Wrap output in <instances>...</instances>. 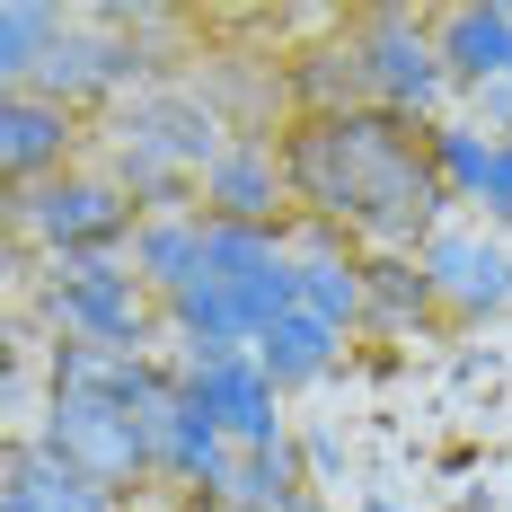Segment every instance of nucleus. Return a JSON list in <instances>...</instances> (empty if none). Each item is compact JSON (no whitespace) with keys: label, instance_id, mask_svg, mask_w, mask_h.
I'll list each match as a JSON object with an SVG mask.
<instances>
[{"label":"nucleus","instance_id":"nucleus-23","mask_svg":"<svg viewBox=\"0 0 512 512\" xmlns=\"http://www.w3.org/2000/svg\"><path fill=\"white\" fill-rule=\"evenodd\" d=\"M0 512H27V504H18V495H0Z\"/></svg>","mask_w":512,"mask_h":512},{"label":"nucleus","instance_id":"nucleus-11","mask_svg":"<svg viewBox=\"0 0 512 512\" xmlns=\"http://www.w3.org/2000/svg\"><path fill=\"white\" fill-rule=\"evenodd\" d=\"M433 45H442V71L451 80L495 89V80H512V9H451L433 27Z\"/></svg>","mask_w":512,"mask_h":512},{"label":"nucleus","instance_id":"nucleus-3","mask_svg":"<svg viewBox=\"0 0 512 512\" xmlns=\"http://www.w3.org/2000/svg\"><path fill=\"white\" fill-rule=\"evenodd\" d=\"M36 442H45L53 460H71L80 477H98L106 495H115V486H133L142 468H159L142 415H133V407H106V398H53Z\"/></svg>","mask_w":512,"mask_h":512},{"label":"nucleus","instance_id":"nucleus-20","mask_svg":"<svg viewBox=\"0 0 512 512\" xmlns=\"http://www.w3.org/2000/svg\"><path fill=\"white\" fill-rule=\"evenodd\" d=\"M362 512H407V504L398 495H362Z\"/></svg>","mask_w":512,"mask_h":512},{"label":"nucleus","instance_id":"nucleus-13","mask_svg":"<svg viewBox=\"0 0 512 512\" xmlns=\"http://www.w3.org/2000/svg\"><path fill=\"white\" fill-rule=\"evenodd\" d=\"M9 495L27 512H115V495H106L98 477H80L71 460H53L45 442H18V451H9Z\"/></svg>","mask_w":512,"mask_h":512},{"label":"nucleus","instance_id":"nucleus-18","mask_svg":"<svg viewBox=\"0 0 512 512\" xmlns=\"http://www.w3.org/2000/svg\"><path fill=\"white\" fill-rule=\"evenodd\" d=\"M495 151H504V133H486V124H433V168H442L460 195H477V186H486Z\"/></svg>","mask_w":512,"mask_h":512},{"label":"nucleus","instance_id":"nucleus-8","mask_svg":"<svg viewBox=\"0 0 512 512\" xmlns=\"http://www.w3.org/2000/svg\"><path fill=\"white\" fill-rule=\"evenodd\" d=\"M362 80H371V98L389 106V115H433L442 89H451L442 45H433L415 18H371V36H362Z\"/></svg>","mask_w":512,"mask_h":512},{"label":"nucleus","instance_id":"nucleus-12","mask_svg":"<svg viewBox=\"0 0 512 512\" xmlns=\"http://www.w3.org/2000/svg\"><path fill=\"white\" fill-rule=\"evenodd\" d=\"M133 274H142V292H159V301H177L186 283H204V221L195 212H151L133 230Z\"/></svg>","mask_w":512,"mask_h":512},{"label":"nucleus","instance_id":"nucleus-19","mask_svg":"<svg viewBox=\"0 0 512 512\" xmlns=\"http://www.w3.org/2000/svg\"><path fill=\"white\" fill-rule=\"evenodd\" d=\"M433 301V274L424 265H371V309H389V318H407V309Z\"/></svg>","mask_w":512,"mask_h":512},{"label":"nucleus","instance_id":"nucleus-14","mask_svg":"<svg viewBox=\"0 0 512 512\" xmlns=\"http://www.w3.org/2000/svg\"><path fill=\"white\" fill-rule=\"evenodd\" d=\"M336 354H345V327H327V318H309V309H292L274 336H256V362H265L274 389H309Z\"/></svg>","mask_w":512,"mask_h":512},{"label":"nucleus","instance_id":"nucleus-16","mask_svg":"<svg viewBox=\"0 0 512 512\" xmlns=\"http://www.w3.org/2000/svg\"><path fill=\"white\" fill-rule=\"evenodd\" d=\"M71 36V18L53 0H9L0 9V80L9 89H36V71L53 62V45Z\"/></svg>","mask_w":512,"mask_h":512},{"label":"nucleus","instance_id":"nucleus-4","mask_svg":"<svg viewBox=\"0 0 512 512\" xmlns=\"http://www.w3.org/2000/svg\"><path fill=\"white\" fill-rule=\"evenodd\" d=\"M53 327H62L71 345H124V354H142V336H151L142 274L115 265V256H80V265H62V274H53Z\"/></svg>","mask_w":512,"mask_h":512},{"label":"nucleus","instance_id":"nucleus-17","mask_svg":"<svg viewBox=\"0 0 512 512\" xmlns=\"http://www.w3.org/2000/svg\"><path fill=\"white\" fill-rule=\"evenodd\" d=\"M283 239L274 230H248V221H204V274L221 283V292H239V283H256L265 265H283Z\"/></svg>","mask_w":512,"mask_h":512},{"label":"nucleus","instance_id":"nucleus-10","mask_svg":"<svg viewBox=\"0 0 512 512\" xmlns=\"http://www.w3.org/2000/svg\"><path fill=\"white\" fill-rule=\"evenodd\" d=\"M62 151H71V106L36 98V89H9V106H0V159H9V177L36 195V186H53Z\"/></svg>","mask_w":512,"mask_h":512},{"label":"nucleus","instance_id":"nucleus-9","mask_svg":"<svg viewBox=\"0 0 512 512\" xmlns=\"http://www.w3.org/2000/svg\"><path fill=\"white\" fill-rule=\"evenodd\" d=\"M283 186H292V168L265 151V142H230V151L204 168V221H248V230H274V212H283Z\"/></svg>","mask_w":512,"mask_h":512},{"label":"nucleus","instance_id":"nucleus-21","mask_svg":"<svg viewBox=\"0 0 512 512\" xmlns=\"http://www.w3.org/2000/svg\"><path fill=\"white\" fill-rule=\"evenodd\" d=\"M451 512H495V495H460V504H451Z\"/></svg>","mask_w":512,"mask_h":512},{"label":"nucleus","instance_id":"nucleus-6","mask_svg":"<svg viewBox=\"0 0 512 512\" xmlns=\"http://www.w3.org/2000/svg\"><path fill=\"white\" fill-rule=\"evenodd\" d=\"M221 151V124L186 98H151L124 115V177H204Z\"/></svg>","mask_w":512,"mask_h":512},{"label":"nucleus","instance_id":"nucleus-15","mask_svg":"<svg viewBox=\"0 0 512 512\" xmlns=\"http://www.w3.org/2000/svg\"><path fill=\"white\" fill-rule=\"evenodd\" d=\"M301 309H309V318H327V327L371 318V265L345 256V248H309L301 256Z\"/></svg>","mask_w":512,"mask_h":512},{"label":"nucleus","instance_id":"nucleus-1","mask_svg":"<svg viewBox=\"0 0 512 512\" xmlns=\"http://www.w3.org/2000/svg\"><path fill=\"white\" fill-rule=\"evenodd\" d=\"M283 168L301 204H318L327 221H362L380 239L415 230L442 195V168L398 133V115H318L283 151Z\"/></svg>","mask_w":512,"mask_h":512},{"label":"nucleus","instance_id":"nucleus-5","mask_svg":"<svg viewBox=\"0 0 512 512\" xmlns=\"http://www.w3.org/2000/svg\"><path fill=\"white\" fill-rule=\"evenodd\" d=\"M186 398L230 433V451H274V442H292V433H283V389L265 380L256 345H248V354H230V362L186 371Z\"/></svg>","mask_w":512,"mask_h":512},{"label":"nucleus","instance_id":"nucleus-7","mask_svg":"<svg viewBox=\"0 0 512 512\" xmlns=\"http://www.w3.org/2000/svg\"><path fill=\"white\" fill-rule=\"evenodd\" d=\"M424 274H433V301L460 309V318L512 309V239L504 230H433L424 239Z\"/></svg>","mask_w":512,"mask_h":512},{"label":"nucleus","instance_id":"nucleus-2","mask_svg":"<svg viewBox=\"0 0 512 512\" xmlns=\"http://www.w3.org/2000/svg\"><path fill=\"white\" fill-rule=\"evenodd\" d=\"M18 221H27L62 265L106 256L124 230H142V221H133V195H124V177H53V186H36V195H18Z\"/></svg>","mask_w":512,"mask_h":512},{"label":"nucleus","instance_id":"nucleus-22","mask_svg":"<svg viewBox=\"0 0 512 512\" xmlns=\"http://www.w3.org/2000/svg\"><path fill=\"white\" fill-rule=\"evenodd\" d=\"M301 512H345V504H327V495H309V504H301Z\"/></svg>","mask_w":512,"mask_h":512}]
</instances>
